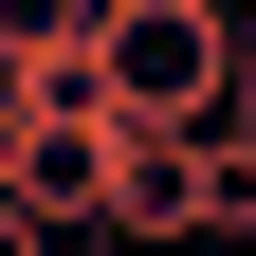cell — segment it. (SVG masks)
I'll list each match as a JSON object with an SVG mask.
<instances>
[{"label": "cell", "instance_id": "1", "mask_svg": "<svg viewBox=\"0 0 256 256\" xmlns=\"http://www.w3.org/2000/svg\"><path fill=\"white\" fill-rule=\"evenodd\" d=\"M92 55H110V110H128V128H220V110H256V18H238V0H110Z\"/></svg>", "mask_w": 256, "mask_h": 256}, {"label": "cell", "instance_id": "2", "mask_svg": "<svg viewBox=\"0 0 256 256\" xmlns=\"http://www.w3.org/2000/svg\"><path fill=\"white\" fill-rule=\"evenodd\" d=\"M0 256H74V238H55V220L18 202V183H0Z\"/></svg>", "mask_w": 256, "mask_h": 256}]
</instances>
